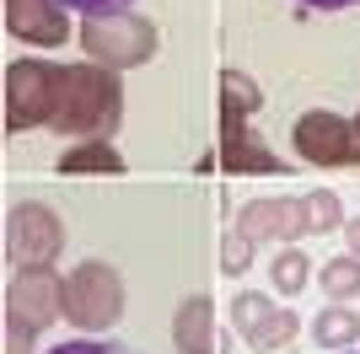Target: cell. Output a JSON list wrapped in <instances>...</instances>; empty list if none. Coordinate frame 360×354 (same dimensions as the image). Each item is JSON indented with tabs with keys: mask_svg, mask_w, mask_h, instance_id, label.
Masks as SVG:
<instances>
[{
	"mask_svg": "<svg viewBox=\"0 0 360 354\" xmlns=\"http://www.w3.org/2000/svg\"><path fill=\"white\" fill-rule=\"evenodd\" d=\"M124 118V86L119 70H108L97 59L86 65H65V91L54 107V134H75V140H108Z\"/></svg>",
	"mask_w": 360,
	"mask_h": 354,
	"instance_id": "obj_1",
	"label": "cell"
},
{
	"mask_svg": "<svg viewBox=\"0 0 360 354\" xmlns=\"http://www.w3.org/2000/svg\"><path fill=\"white\" fill-rule=\"evenodd\" d=\"M65 317V280L54 268H16L6 290V354H32V339Z\"/></svg>",
	"mask_w": 360,
	"mask_h": 354,
	"instance_id": "obj_2",
	"label": "cell"
},
{
	"mask_svg": "<svg viewBox=\"0 0 360 354\" xmlns=\"http://www.w3.org/2000/svg\"><path fill=\"white\" fill-rule=\"evenodd\" d=\"M156 22H146L140 11H97L81 22V48L86 59L108 65V70H135V65H150L156 59Z\"/></svg>",
	"mask_w": 360,
	"mask_h": 354,
	"instance_id": "obj_3",
	"label": "cell"
},
{
	"mask_svg": "<svg viewBox=\"0 0 360 354\" xmlns=\"http://www.w3.org/2000/svg\"><path fill=\"white\" fill-rule=\"evenodd\" d=\"M124 317V280L119 268L103 258H86L65 274V322H75L81 333H108Z\"/></svg>",
	"mask_w": 360,
	"mask_h": 354,
	"instance_id": "obj_4",
	"label": "cell"
},
{
	"mask_svg": "<svg viewBox=\"0 0 360 354\" xmlns=\"http://www.w3.org/2000/svg\"><path fill=\"white\" fill-rule=\"evenodd\" d=\"M60 91H65V65H49V59L6 65V134H27L38 124H54Z\"/></svg>",
	"mask_w": 360,
	"mask_h": 354,
	"instance_id": "obj_5",
	"label": "cell"
},
{
	"mask_svg": "<svg viewBox=\"0 0 360 354\" xmlns=\"http://www.w3.org/2000/svg\"><path fill=\"white\" fill-rule=\"evenodd\" d=\"M60 252H65V221L49 204L27 199L6 215V258L16 268H54Z\"/></svg>",
	"mask_w": 360,
	"mask_h": 354,
	"instance_id": "obj_6",
	"label": "cell"
},
{
	"mask_svg": "<svg viewBox=\"0 0 360 354\" xmlns=\"http://www.w3.org/2000/svg\"><path fill=\"white\" fill-rule=\"evenodd\" d=\"M296 156L312 166H345L349 162V145H355V124L328 107H312V113L296 118Z\"/></svg>",
	"mask_w": 360,
	"mask_h": 354,
	"instance_id": "obj_7",
	"label": "cell"
},
{
	"mask_svg": "<svg viewBox=\"0 0 360 354\" xmlns=\"http://www.w3.org/2000/svg\"><path fill=\"white\" fill-rule=\"evenodd\" d=\"M237 231L253 236V242H280L290 247L296 236H307V204L301 199H253V204L237 209Z\"/></svg>",
	"mask_w": 360,
	"mask_h": 354,
	"instance_id": "obj_8",
	"label": "cell"
},
{
	"mask_svg": "<svg viewBox=\"0 0 360 354\" xmlns=\"http://www.w3.org/2000/svg\"><path fill=\"white\" fill-rule=\"evenodd\" d=\"M221 162L231 166V172H264V177H285V166H280V156H274L269 145H264V140H258L253 129H248V113H242V107H231L226 103L221 107Z\"/></svg>",
	"mask_w": 360,
	"mask_h": 354,
	"instance_id": "obj_9",
	"label": "cell"
},
{
	"mask_svg": "<svg viewBox=\"0 0 360 354\" xmlns=\"http://www.w3.org/2000/svg\"><path fill=\"white\" fill-rule=\"evenodd\" d=\"M6 27L22 38V44H38V48H54L65 44V6L60 0H6Z\"/></svg>",
	"mask_w": 360,
	"mask_h": 354,
	"instance_id": "obj_10",
	"label": "cell"
},
{
	"mask_svg": "<svg viewBox=\"0 0 360 354\" xmlns=\"http://www.w3.org/2000/svg\"><path fill=\"white\" fill-rule=\"evenodd\" d=\"M172 343H178V354H221L210 295H188L178 306V317H172Z\"/></svg>",
	"mask_w": 360,
	"mask_h": 354,
	"instance_id": "obj_11",
	"label": "cell"
},
{
	"mask_svg": "<svg viewBox=\"0 0 360 354\" xmlns=\"http://www.w3.org/2000/svg\"><path fill=\"white\" fill-rule=\"evenodd\" d=\"M312 339L323 354H339V349H355L360 343V311L345 306V301H333V306L317 311V322H312Z\"/></svg>",
	"mask_w": 360,
	"mask_h": 354,
	"instance_id": "obj_12",
	"label": "cell"
},
{
	"mask_svg": "<svg viewBox=\"0 0 360 354\" xmlns=\"http://www.w3.org/2000/svg\"><path fill=\"white\" fill-rule=\"evenodd\" d=\"M60 172H65V177H81V172L119 177V172H124V156L113 150V140H75V145L60 156Z\"/></svg>",
	"mask_w": 360,
	"mask_h": 354,
	"instance_id": "obj_13",
	"label": "cell"
},
{
	"mask_svg": "<svg viewBox=\"0 0 360 354\" xmlns=\"http://www.w3.org/2000/svg\"><path fill=\"white\" fill-rule=\"evenodd\" d=\"M269 284L280 295H301L307 284H312V258H307L301 247H280L269 258Z\"/></svg>",
	"mask_w": 360,
	"mask_h": 354,
	"instance_id": "obj_14",
	"label": "cell"
},
{
	"mask_svg": "<svg viewBox=\"0 0 360 354\" xmlns=\"http://www.w3.org/2000/svg\"><path fill=\"white\" fill-rule=\"evenodd\" d=\"M323 295L328 301H355L360 295V258L355 252H339V258H323Z\"/></svg>",
	"mask_w": 360,
	"mask_h": 354,
	"instance_id": "obj_15",
	"label": "cell"
},
{
	"mask_svg": "<svg viewBox=\"0 0 360 354\" xmlns=\"http://www.w3.org/2000/svg\"><path fill=\"white\" fill-rule=\"evenodd\" d=\"M274 311H280V306H274V301H269V295H264V290H242L237 301H231V322H237L242 343L253 339V333H258V327H264V322H269Z\"/></svg>",
	"mask_w": 360,
	"mask_h": 354,
	"instance_id": "obj_16",
	"label": "cell"
},
{
	"mask_svg": "<svg viewBox=\"0 0 360 354\" xmlns=\"http://www.w3.org/2000/svg\"><path fill=\"white\" fill-rule=\"evenodd\" d=\"M296 327H301V317H296L290 306H280V311L269 317V322H264V327L253 333V339H248V349H253V354H280L290 339H296Z\"/></svg>",
	"mask_w": 360,
	"mask_h": 354,
	"instance_id": "obj_17",
	"label": "cell"
},
{
	"mask_svg": "<svg viewBox=\"0 0 360 354\" xmlns=\"http://www.w3.org/2000/svg\"><path fill=\"white\" fill-rule=\"evenodd\" d=\"M301 204H307V225H312V231H345V204H339V193H333V188L307 193Z\"/></svg>",
	"mask_w": 360,
	"mask_h": 354,
	"instance_id": "obj_18",
	"label": "cell"
},
{
	"mask_svg": "<svg viewBox=\"0 0 360 354\" xmlns=\"http://www.w3.org/2000/svg\"><path fill=\"white\" fill-rule=\"evenodd\" d=\"M221 91H226V103L242 107V113H258V107H264V91H258L242 70H226V75H221Z\"/></svg>",
	"mask_w": 360,
	"mask_h": 354,
	"instance_id": "obj_19",
	"label": "cell"
},
{
	"mask_svg": "<svg viewBox=\"0 0 360 354\" xmlns=\"http://www.w3.org/2000/svg\"><path fill=\"white\" fill-rule=\"evenodd\" d=\"M253 236H242V231H226V242H221V268L226 274H231V280H237L242 268H253Z\"/></svg>",
	"mask_w": 360,
	"mask_h": 354,
	"instance_id": "obj_20",
	"label": "cell"
},
{
	"mask_svg": "<svg viewBox=\"0 0 360 354\" xmlns=\"http://www.w3.org/2000/svg\"><path fill=\"white\" fill-rule=\"evenodd\" d=\"M49 354H140V349H129V343H103V339H70V343H60V349H49Z\"/></svg>",
	"mask_w": 360,
	"mask_h": 354,
	"instance_id": "obj_21",
	"label": "cell"
},
{
	"mask_svg": "<svg viewBox=\"0 0 360 354\" xmlns=\"http://www.w3.org/2000/svg\"><path fill=\"white\" fill-rule=\"evenodd\" d=\"M60 6H70V11H86V16H97V11H124L129 0H60Z\"/></svg>",
	"mask_w": 360,
	"mask_h": 354,
	"instance_id": "obj_22",
	"label": "cell"
},
{
	"mask_svg": "<svg viewBox=\"0 0 360 354\" xmlns=\"http://www.w3.org/2000/svg\"><path fill=\"white\" fill-rule=\"evenodd\" d=\"M301 6H317V11H345V6H360V0H301Z\"/></svg>",
	"mask_w": 360,
	"mask_h": 354,
	"instance_id": "obj_23",
	"label": "cell"
},
{
	"mask_svg": "<svg viewBox=\"0 0 360 354\" xmlns=\"http://www.w3.org/2000/svg\"><path fill=\"white\" fill-rule=\"evenodd\" d=\"M345 236H349V252L360 258V215H355V221H345Z\"/></svg>",
	"mask_w": 360,
	"mask_h": 354,
	"instance_id": "obj_24",
	"label": "cell"
},
{
	"mask_svg": "<svg viewBox=\"0 0 360 354\" xmlns=\"http://www.w3.org/2000/svg\"><path fill=\"white\" fill-rule=\"evenodd\" d=\"M349 124H355V145H349V162H355V166H360V113H355V118H349Z\"/></svg>",
	"mask_w": 360,
	"mask_h": 354,
	"instance_id": "obj_25",
	"label": "cell"
},
{
	"mask_svg": "<svg viewBox=\"0 0 360 354\" xmlns=\"http://www.w3.org/2000/svg\"><path fill=\"white\" fill-rule=\"evenodd\" d=\"M339 354H349V349H339Z\"/></svg>",
	"mask_w": 360,
	"mask_h": 354,
	"instance_id": "obj_26",
	"label": "cell"
}]
</instances>
